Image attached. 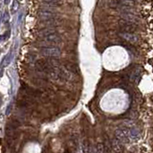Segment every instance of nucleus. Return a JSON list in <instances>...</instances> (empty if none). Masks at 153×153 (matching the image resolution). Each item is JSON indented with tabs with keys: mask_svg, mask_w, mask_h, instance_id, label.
Wrapping results in <instances>:
<instances>
[{
	"mask_svg": "<svg viewBox=\"0 0 153 153\" xmlns=\"http://www.w3.org/2000/svg\"><path fill=\"white\" fill-rule=\"evenodd\" d=\"M59 20L58 19H47V20H43V21L40 22V25H42V26H45V27H48V28H51V27H57L59 25Z\"/></svg>",
	"mask_w": 153,
	"mask_h": 153,
	"instance_id": "obj_8",
	"label": "nucleus"
},
{
	"mask_svg": "<svg viewBox=\"0 0 153 153\" xmlns=\"http://www.w3.org/2000/svg\"><path fill=\"white\" fill-rule=\"evenodd\" d=\"M39 37H41V39H42V42L44 44H58V43L61 42V38L58 35L57 33L53 32V31H50V30H48L47 31H45L43 33H39Z\"/></svg>",
	"mask_w": 153,
	"mask_h": 153,
	"instance_id": "obj_1",
	"label": "nucleus"
},
{
	"mask_svg": "<svg viewBox=\"0 0 153 153\" xmlns=\"http://www.w3.org/2000/svg\"><path fill=\"white\" fill-rule=\"evenodd\" d=\"M5 37H6L5 34H4V35H0V41H2V40L5 39Z\"/></svg>",
	"mask_w": 153,
	"mask_h": 153,
	"instance_id": "obj_13",
	"label": "nucleus"
},
{
	"mask_svg": "<svg viewBox=\"0 0 153 153\" xmlns=\"http://www.w3.org/2000/svg\"><path fill=\"white\" fill-rule=\"evenodd\" d=\"M120 37H123L124 40H126L128 41L129 43H132V44H135V43H137L139 41V37L134 34L133 33H124V32H121L120 33Z\"/></svg>",
	"mask_w": 153,
	"mask_h": 153,
	"instance_id": "obj_6",
	"label": "nucleus"
},
{
	"mask_svg": "<svg viewBox=\"0 0 153 153\" xmlns=\"http://www.w3.org/2000/svg\"><path fill=\"white\" fill-rule=\"evenodd\" d=\"M120 28L121 31H124V33H131L134 32L135 30L137 29V25L133 22L127 21V20H121L119 22Z\"/></svg>",
	"mask_w": 153,
	"mask_h": 153,
	"instance_id": "obj_5",
	"label": "nucleus"
},
{
	"mask_svg": "<svg viewBox=\"0 0 153 153\" xmlns=\"http://www.w3.org/2000/svg\"><path fill=\"white\" fill-rule=\"evenodd\" d=\"M39 51L42 55H46L48 58H58L60 55V50L55 46H43L39 48Z\"/></svg>",
	"mask_w": 153,
	"mask_h": 153,
	"instance_id": "obj_3",
	"label": "nucleus"
},
{
	"mask_svg": "<svg viewBox=\"0 0 153 153\" xmlns=\"http://www.w3.org/2000/svg\"><path fill=\"white\" fill-rule=\"evenodd\" d=\"M42 4H44V5H49V6H57V5H59L60 2H58V1H45V2H42Z\"/></svg>",
	"mask_w": 153,
	"mask_h": 153,
	"instance_id": "obj_11",
	"label": "nucleus"
},
{
	"mask_svg": "<svg viewBox=\"0 0 153 153\" xmlns=\"http://www.w3.org/2000/svg\"><path fill=\"white\" fill-rule=\"evenodd\" d=\"M17 104H18L19 107H21V108H29L30 105H31V103H30L27 100H20L18 103H17Z\"/></svg>",
	"mask_w": 153,
	"mask_h": 153,
	"instance_id": "obj_10",
	"label": "nucleus"
},
{
	"mask_svg": "<svg viewBox=\"0 0 153 153\" xmlns=\"http://www.w3.org/2000/svg\"><path fill=\"white\" fill-rule=\"evenodd\" d=\"M19 125H20V123H19L18 121H16V120H12L8 124V128L16 130L17 127H19Z\"/></svg>",
	"mask_w": 153,
	"mask_h": 153,
	"instance_id": "obj_9",
	"label": "nucleus"
},
{
	"mask_svg": "<svg viewBox=\"0 0 153 153\" xmlns=\"http://www.w3.org/2000/svg\"><path fill=\"white\" fill-rule=\"evenodd\" d=\"M64 153H71V152H70V150H69V149H66V150L64 151Z\"/></svg>",
	"mask_w": 153,
	"mask_h": 153,
	"instance_id": "obj_14",
	"label": "nucleus"
},
{
	"mask_svg": "<svg viewBox=\"0 0 153 153\" xmlns=\"http://www.w3.org/2000/svg\"><path fill=\"white\" fill-rule=\"evenodd\" d=\"M22 89L25 91L26 94H28L29 96H32L34 98V97H39V96L41 95V92H40V91L34 89V88H33V87H30V86H28V85H26V84L22 85Z\"/></svg>",
	"mask_w": 153,
	"mask_h": 153,
	"instance_id": "obj_7",
	"label": "nucleus"
},
{
	"mask_svg": "<svg viewBox=\"0 0 153 153\" xmlns=\"http://www.w3.org/2000/svg\"><path fill=\"white\" fill-rule=\"evenodd\" d=\"M3 67H4V66H1L0 65V76H2V75H3Z\"/></svg>",
	"mask_w": 153,
	"mask_h": 153,
	"instance_id": "obj_12",
	"label": "nucleus"
},
{
	"mask_svg": "<svg viewBox=\"0 0 153 153\" xmlns=\"http://www.w3.org/2000/svg\"><path fill=\"white\" fill-rule=\"evenodd\" d=\"M37 14L39 17L43 18L44 20H47V19H54L55 17V12L54 11L53 9L51 8H41L38 10L37 12Z\"/></svg>",
	"mask_w": 153,
	"mask_h": 153,
	"instance_id": "obj_4",
	"label": "nucleus"
},
{
	"mask_svg": "<svg viewBox=\"0 0 153 153\" xmlns=\"http://www.w3.org/2000/svg\"><path fill=\"white\" fill-rule=\"evenodd\" d=\"M35 69L37 71L40 72V73H44V74H47L48 72L50 71L51 69L53 68L52 64L50 63L49 59L47 58H40V59H37L35 61Z\"/></svg>",
	"mask_w": 153,
	"mask_h": 153,
	"instance_id": "obj_2",
	"label": "nucleus"
}]
</instances>
